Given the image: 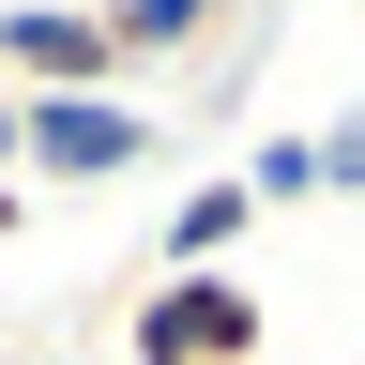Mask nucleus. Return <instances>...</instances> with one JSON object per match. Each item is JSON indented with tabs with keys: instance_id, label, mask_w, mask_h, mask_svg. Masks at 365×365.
<instances>
[{
	"instance_id": "1",
	"label": "nucleus",
	"mask_w": 365,
	"mask_h": 365,
	"mask_svg": "<svg viewBox=\"0 0 365 365\" xmlns=\"http://www.w3.org/2000/svg\"><path fill=\"white\" fill-rule=\"evenodd\" d=\"M122 365H274V304L244 289V274H153Z\"/></svg>"
},
{
	"instance_id": "2",
	"label": "nucleus",
	"mask_w": 365,
	"mask_h": 365,
	"mask_svg": "<svg viewBox=\"0 0 365 365\" xmlns=\"http://www.w3.org/2000/svg\"><path fill=\"white\" fill-rule=\"evenodd\" d=\"M153 168V107H107V91H16V182H137Z\"/></svg>"
},
{
	"instance_id": "3",
	"label": "nucleus",
	"mask_w": 365,
	"mask_h": 365,
	"mask_svg": "<svg viewBox=\"0 0 365 365\" xmlns=\"http://www.w3.org/2000/svg\"><path fill=\"white\" fill-rule=\"evenodd\" d=\"M244 228H259V198H244V182H182V198H168V228H153V274H228V244H244Z\"/></svg>"
},
{
	"instance_id": "4",
	"label": "nucleus",
	"mask_w": 365,
	"mask_h": 365,
	"mask_svg": "<svg viewBox=\"0 0 365 365\" xmlns=\"http://www.w3.org/2000/svg\"><path fill=\"white\" fill-rule=\"evenodd\" d=\"M213 16L228 0H107V61L153 76V61H182V46H213Z\"/></svg>"
},
{
	"instance_id": "5",
	"label": "nucleus",
	"mask_w": 365,
	"mask_h": 365,
	"mask_svg": "<svg viewBox=\"0 0 365 365\" xmlns=\"http://www.w3.org/2000/svg\"><path fill=\"white\" fill-rule=\"evenodd\" d=\"M228 182H244L259 213H289V198H319V153L304 137H259V153H228Z\"/></svg>"
},
{
	"instance_id": "6",
	"label": "nucleus",
	"mask_w": 365,
	"mask_h": 365,
	"mask_svg": "<svg viewBox=\"0 0 365 365\" xmlns=\"http://www.w3.org/2000/svg\"><path fill=\"white\" fill-rule=\"evenodd\" d=\"M304 153H319V198H365V107H350V122H319Z\"/></svg>"
},
{
	"instance_id": "7",
	"label": "nucleus",
	"mask_w": 365,
	"mask_h": 365,
	"mask_svg": "<svg viewBox=\"0 0 365 365\" xmlns=\"http://www.w3.org/2000/svg\"><path fill=\"white\" fill-rule=\"evenodd\" d=\"M0 365H107V350H0Z\"/></svg>"
},
{
	"instance_id": "8",
	"label": "nucleus",
	"mask_w": 365,
	"mask_h": 365,
	"mask_svg": "<svg viewBox=\"0 0 365 365\" xmlns=\"http://www.w3.org/2000/svg\"><path fill=\"white\" fill-rule=\"evenodd\" d=\"M0 182H16V91H0Z\"/></svg>"
}]
</instances>
